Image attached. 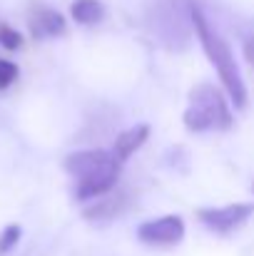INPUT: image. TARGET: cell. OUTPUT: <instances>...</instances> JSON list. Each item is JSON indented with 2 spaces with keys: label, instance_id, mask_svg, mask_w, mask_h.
<instances>
[{
  "label": "cell",
  "instance_id": "1",
  "mask_svg": "<svg viewBox=\"0 0 254 256\" xmlns=\"http://www.w3.org/2000/svg\"><path fill=\"white\" fill-rule=\"evenodd\" d=\"M65 170L75 179V199L90 202L112 192V186L120 179L122 162L115 157V152L80 150L65 160Z\"/></svg>",
  "mask_w": 254,
  "mask_h": 256
},
{
  "label": "cell",
  "instance_id": "2",
  "mask_svg": "<svg viewBox=\"0 0 254 256\" xmlns=\"http://www.w3.org/2000/svg\"><path fill=\"white\" fill-rule=\"evenodd\" d=\"M189 18H192L194 35L199 38L207 60L214 65V70H217V75H219V82L229 92L234 107H237V110H244V107H247V85H244V80H242V72H239V68H237V60H234L229 45L219 38V32L209 25V20L204 18V12H202L197 5L189 8Z\"/></svg>",
  "mask_w": 254,
  "mask_h": 256
},
{
  "label": "cell",
  "instance_id": "3",
  "mask_svg": "<svg viewBox=\"0 0 254 256\" xmlns=\"http://www.w3.org/2000/svg\"><path fill=\"white\" fill-rule=\"evenodd\" d=\"M232 110L227 97L214 85H197L189 92V104L184 110V124L192 132H217L232 127Z\"/></svg>",
  "mask_w": 254,
  "mask_h": 256
},
{
  "label": "cell",
  "instance_id": "4",
  "mask_svg": "<svg viewBox=\"0 0 254 256\" xmlns=\"http://www.w3.org/2000/svg\"><path fill=\"white\" fill-rule=\"evenodd\" d=\"M254 214L252 202H237V204H227V206H214V209H197V219L217 232V234H232L234 229H239L249 216Z\"/></svg>",
  "mask_w": 254,
  "mask_h": 256
},
{
  "label": "cell",
  "instance_id": "5",
  "mask_svg": "<svg viewBox=\"0 0 254 256\" xmlns=\"http://www.w3.org/2000/svg\"><path fill=\"white\" fill-rule=\"evenodd\" d=\"M182 236H184V222L174 214L145 222L137 229V239L150 246H174L182 242Z\"/></svg>",
  "mask_w": 254,
  "mask_h": 256
},
{
  "label": "cell",
  "instance_id": "6",
  "mask_svg": "<svg viewBox=\"0 0 254 256\" xmlns=\"http://www.w3.org/2000/svg\"><path fill=\"white\" fill-rule=\"evenodd\" d=\"M28 25H30L33 38H58V35H63V32L68 30L65 18H63L58 10L43 8V5H38V8L30 12Z\"/></svg>",
  "mask_w": 254,
  "mask_h": 256
},
{
  "label": "cell",
  "instance_id": "7",
  "mask_svg": "<svg viewBox=\"0 0 254 256\" xmlns=\"http://www.w3.org/2000/svg\"><path fill=\"white\" fill-rule=\"evenodd\" d=\"M147 137H150V124H137V127H130V130L120 132L117 140H115V147H112L115 157L125 164V162L147 142Z\"/></svg>",
  "mask_w": 254,
  "mask_h": 256
},
{
  "label": "cell",
  "instance_id": "8",
  "mask_svg": "<svg viewBox=\"0 0 254 256\" xmlns=\"http://www.w3.org/2000/svg\"><path fill=\"white\" fill-rule=\"evenodd\" d=\"M70 15L80 25H97L105 18V5L100 0H75L70 5Z\"/></svg>",
  "mask_w": 254,
  "mask_h": 256
},
{
  "label": "cell",
  "instance_id": "9",
  "mask_svg": "<svg viewBox=\"0 0 254 256\" xmlns=\"http://www.w3.org/2000/svg\"><path fill=\"white\" fill-rule=\"evenodd\" d=\"M122 202H125L122 196H110V192H107V194L97 196V202H95L92 206H87V209H85V216H87V219H92V222L112 219V216H117V214H120Z\"/></svg>",
  "mask_w": 254,
  "mask_h": 256
},
{
  "label": "cell",
  "instance_id": "10",
  "mask_svg": "<svg viewBox=\"0 0 254 256\" xmlns=\"http://www.w3.org/2000/svg\"><path fill=\"white\" fill-rule=\"evenodd\" d=\"M20 226L18 224H10V226H5L3 232H0V254H8L18 242H20Z\"/></svg>",
  "mask_w": 254,
  "mask_h": 256
},
{
  "label": "cell",
  "instance_id": "11",
  "mask_svg": "<svg viewBox=\"0 0 254 256\" xmlns=\"http://www.w3.org/2000/svg\"><path fill=\"white\" fill-rule=\"evenodd\" d=\"M0 45H3L5 50H18V48L23 45V35H20L18 30L8 28V25H0Z\"/></svg>",
  "mask_w": 254,
  "mask_h": 256
},
{
  "label": "cell",
  "instance_id": "12",
  "mask_svg": "<svg viewBox=\"0 0 254 256\" xmlns=\"http://www.w3.org/2000/svg\"><path fill=\"white\" fill-rule=\"evenodd\" d=\"M15 80H18V65L0 58V90H8Z\"/></svg>",
  "mask_w": 254,
  "mask_h": 256
},
{
  "label": "cell",
  "instance_id": "13",
  "mask_svg": "<svg viewBox=\"0 0 254 256\" xmlns=\"http://www.w3.org/2000/svg\"><path fill=\"white\" fill-rule=\"evenodd\" d=\"M244 55H247V60H249V65L254 68V38H249L247 42H244Z\"/></svg>",
  "mask_w": 254,
  "mask_h": 256
}]
</instances>
